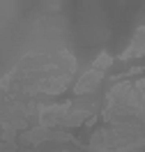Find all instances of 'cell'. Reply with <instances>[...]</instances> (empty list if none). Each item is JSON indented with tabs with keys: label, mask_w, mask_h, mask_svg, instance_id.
<instances>
[{
	"label": "cell",
	"mask_w": 145,
	"mask_h": 152,
	"mask_svg": "<svg viewBox=\"0 0 145 152\" xmlns=\"http://www.w3.org/2000/svg\"><path fill=\"white\" fill-rule=\"evenodd\" d=\"M111 62H113V60H111V56H108V53H101V56H99V58L95 60L92 69H97V72H104V69H106V67L111 65Z\"/></svg>",
	"instance_id": "4"
},
{
	"label": "cell",
	"mask_w": 145,
	"mask_h": 152,
	"mask_svg": "<svg viewBox=\"0 0 145 152\" xmlns=\"http://www.w3.org/2000/svg\"><path fill=\"white\" fill-rule=\"evenodd\" d=\"M138 56H145V28H138V32H136V37H134V42H131L129 51L122 53V60L138 58Z\"/></svg>",
	"instance_id": "3"
},
{
	"label": "cell",
	"mask_w": 145,
	"mask_h": 152,
	"mask_svg": "<svg viewBox=\"0 0 145 152\" xmlns=\"http://www.w3.org/2000/svg\"><path fill=\"white\" fill-rule=\"evenodd\" d=\"M46 138H55V141H71L69 134H60V132H46V129H35V132H28L23 136V141L28 143H39L46 141Z\"/></svg>",
	"instance_id": "2"
},
{
	"label": "cell",
	"mask_w": 145,
	"mask_h": 152,
	"mask_svg": "<svg viewBox=\"0 0 145 152\" xmlns=\"http://www.w3.org/2000/svg\"><path fill=\"white\" fill-rule=\"evenodd\" d=\"M104 78V72H97V69H90L87 74H83L78 78V83L74 86V92L76 95H85V92H92Z\"/></svg>",
	"instance_id": "1"
}]
</instances>
